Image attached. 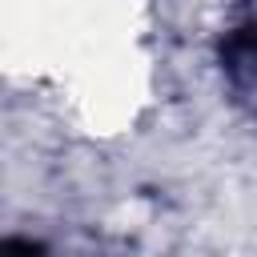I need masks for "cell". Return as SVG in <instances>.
<instances>
[{
	"label": "cell",
	"instance_id": "cell-1",
	"mask_svg": "<svg viewBox=\"0 0 257 257\" xmlns=\"http://www.w3.org/2000/svg\"><path fill=\"white\" fill-rule=\"evenodd\" d=\"M221 60H225V68H229L237 80L257 84V24L237 28V32L221 44Z\"/></svg>",
	"mask_w": 257,
	"mask_h": 257
},
{
	"label": "cell",
	"instance_id": "cell-2",
	"mask_svg": "<svg viewBox=\"0 0 257 257\" xmlns=\"http://www.w3.org/2000/svg\"><path fill=\"white\" fill-rule=\"evenodd\" d=\"M0 257H44V249L36 241H24V237H8L0 245Z\"/></svg>",
	"mask_w": 257,
	"mask_h": 257
}]
</instances>
